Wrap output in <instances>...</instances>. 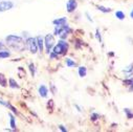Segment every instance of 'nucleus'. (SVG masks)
<instances>
[{"label":"nucleus","mask_w":133,"mask_h":132,"mask_svg":"<svg viewBox=\"0 0 133 132\" xmlns=\"http://www.w3.org/2000/svg\"><path fill=\"white\" fill-rule=\"evenodd\" d=\"M25 44H26L28 50H29L31 54H37V52H38L39 48H38V44H37V40H36V38H32V37L27 38Z\"/></svg>","instance_id":"4"},{"label":"nucleus","mask_w":133,"mask_h":132,"mask_svg":"<svg viewBox=\"0 0 133 132\" xmlns=\"http://www.w3.org/2000/svg\"><path fill=\"white\" fill-rule=\"evenodd\" d=\"M51 90H52V94H56V91H57V89H56L55 85H52V84H51Z\"/></svg>","instance_id":"28"},{"label":"nucleus","mask_w":133,"mask_h":132,"mask_svg":"<svg viewBox=\"0 0 133 132\" xmlns=\"http://www.w3.org/2000/svg\"><path fill=\"white\" fill-rule=\"evenodd\" d=\"M36 40H37V44H38V48H39V51H43V49H44V39H43V37H41V36H38L37 38H36Z\"/></svg>","instance_id":"8"},{"label":"nucleus","mask_w":133,"mask_h":132,"mask_svg":"<svg viewBox=\"0 0 133 132\" xmlns=\"http://www.w3.org/2000/svg\"><path fill=\"white\" fill-rule=\"evenodd\" d=\"M11 56V52L8 50H0V59H6Z\"/></svg>","instance_id":"17"},{"label":"nucleus","mask_w":133,"mask_h":132,"mask_svg":"<svg viewBox=\"0 0 133 132\" xmlns=\"http://www.w3.org/2000/svg\"><path fill=\"white\" fill-rule=\"evenodd\" d=\"M70 28L67 25H56L55 26V30H54V35L59 36L61 39H65L67 37V35L70 32Z\"/></svg>","instance_id":"3"},{"label":"nucleus","mask_w":133,"mask_h":132,"mask_svg":"<svg viewBox=\"0 0 133 132\" xmlns=\"http://www.w3.org/2000/svg\"><path fill=\"white\" fill-rule=\"evenodd\" d=\"M99 118V114L98 113H92L91 114V121L92 122H95V121H97Z\"/></svg>","instance_id":"23"},{"label":"nucleus","mask_w":133,"mask_h":132,"mask_svg":"<svg viewBox=\"0 0 133 132\" xmlns=\"http://www.w3.org/2000/svg\"><path fill=\"white\" fill-rule=\"evenodd\" d=\"M65 63H66V65H67V67H75V66L77 65V63L70 58H66Z\"/></svg>","instance_id":"14"},{"label":"nucleus","mask_w":133,"mask_h":132,"mask_svg":"<svg viewBox=\"0 0 133 132\" xmlns=\"http://www.w3.org/2000/svg\"><path fill=\"white\" fill-rule=\"evenodd\" d=\"M123 72H125L126 74V78H129L130 76H132L133 75V64H130L129 66H127V67L123 70Z\"/></svg>","instance_id":"11"},{"label":"nucleus","mask_w":133,"mask_h":132,"mask_svg":"<svg viewBox=\"0 0 133 132\" xmlns=\"http://www.w3.org/2000/svg\"><path fill=\"white\" fill-rule=\"evenodd\" d=\"M86 16H87V19H88V20H89L90 22H93V20L91 19V17L89 16V14H88V13H86Z\"/></svg>","instance_id":"29"},{"label":"nucleus","mask_w":133,"mask_h":132,"mask_svg":"<svg viewBox=\"0 0 133 132\" xmlns=\"http://www.w3.org/2000/svg\"><path fill=\"white\" fill-rule=\"evenodd\" d=\"M47 108H48V109L50 108V109L52 110V108H54V101H52V100H49V101L47 102Z\"/></svg>","instance_id":"26"},{"label":"nucleus","mask_w":133,"mask_h":132,"mask_svg":"<svg viewBox=\"0 0 133 132\" xmlns=\"http://www.w3.org/2000/svg\"><path fill=\"white\" fill-rule=\"evenodd\" d=\"M115 16H116V18L119 19V20H124V19H125V14H124V12H122V11L115 12Z\"/></svg>","instance_id":"20"},{"label":"nucleus","mask_w":133,"mask_h":132,"mask_svg":"<svg viewBox=\"0 0 133 132\" xmlns=\"http://www.w3.org/2000/svg\"><path fill=\"white\" fill-rule=\"evenodd\" d=\"M125 113H126V115H127V118H132V117H133V112H132L130 109L126 108V109H125Z\"/></svg>","instance_id":"22"},{"label":"nucleus","mask_w":133,"mask_h":132,"mask_svg":"<svg viewBox=\"0 0 133 132\" xmlns=\"http://www.w3.org/2000/svg\"><path fill=\"white\" fill-rule=\"evenodd\" d=\"M96 8H97V10H98V11H101L102 13H105V14H107V13H110V12H111V9L105 8V6H103V5H97Z\"/></svg>","instance_id":"18"},{"label":"nucleus","mask_w":133,"mask_h":132,"mask_svg":"<svg viewBox=\"0 0 133 132\" xmlns=\"http://www.w3.org/2000/svg\"><path fill=\"white\" fill-rule=\"evenodd\" d=\"M28 68H29V71H30L31 76L35 77V75H36V66L32 64V63H30V64L28 65Z\"/></svg>","instance_id":"19"},{"label":"nucleus","mask_w":133,"mask_h":132,"mask_svg":"<svg viewBox=\"0 0 133 132\" xmlns=\"http://www.w3.org/2000/svg\"><path fill=\"white\" fill-rule=\"evenodd\" d=\"M68 43L66 42V41H64L63 39H61L59 42H58V44L56 45V46H54V48H52V51L57 55V56H64L66 52H67V50H68Z\"/></svg>","instance_id":"2"},{"label":"nucleus","mask_w":133,"mask_h":132,"mask_svg":"<svg viewBox=\"0 0 133 132\" xmlns=\"http://www.w3.org/2000/svg\"><path fill=\"white\" fill-rule=\"evenodd\" d=\"M39 93H40V95L42 97H47V95H48V89H47V87L45 85H41L39 87Z\"/></svg>","instance_id":"9"},{"label":"nucleus","mask_w":133,"mask_h":132,"mask_svg":"<svg viewBox=\"0 0 133 132\" xmlns=\"http://www.w3.org/2000/svg\"><path fill=\"white\" fill-rule=\"evenodd\" d=\"M9 85H10V87L11 88H14V89H16V88H19V85H18V83L14 80V79H10L9 80Z\"/></svg>","instance_id":"16"},{"label":"nucleus","mask_w":133,"mask_h":132,"mask_svg":"<svg viewBox=\"0 0 133 132\" xmlns=\"http://www.w3.org/2000/svg\"><path fill=\"white\" fill-rule=\"evenodd\" d=\"M77 8H78V2L76 0H68L67 3H66V10H67L68 13L75 12Z\"/></svg>","instance_id":"7"},{"label":"nucleus","mask_w":133,"mask_h":132,"mask_svg":"<svg viewBox=\"0 0 133 132\" xmlns=\"http://www.w3.org/2000/svg\"><path fill=\"white\" fill-rule=\"evenodd\" d=\"M44 45L46 47V51L50 52V50L55 46V37H54V35L48 34V35L45 36V38H44Z\"/></svg>","instance_id":"5"},{"label":"nucleus","mask_w":133,"mask_h":132,"mask_svg":"<svg viewBox=\"0 0 133 132\" xmlns=\"http://www.w3.org/2000/svg\"><path fill=\"white\" fill-rule=\"evenodd\" d=\"M78 71H79V76H80L81 78H84V77H86V75H87V68L85 67V66H80Z\"/></svg>","instance_id":"12"},{"label":"nucleus","mask_w":133,"mask_h":132,"mask_svg":"<svg viewBox=\"0 0 133 132\" xmlns=\"http://www.w3.org/2000/svg\"><path fill=\"white\" fill-rule=\"evenodd\" d=\"M59 129H60L62 132H67V129H66L63 125H59Z\"/></svg>","instance_id":"27"},{"label":"nucleus","mask_w":133,"mask_h":132,"mask_svg":"<svg viewBox=\"0 0 133 132\" xmlns=\"http://www.w3.org/2000/svg\"><path fill=\"white\" fill-rule=\"evenodd\" d=\"M52 23L55 25H66V24H67V19H66L65 17H62V18H59V19L54 20Z\"/></svg>","instance_id":"10"},{"label":"nucleus","mask_w":133,"mask_h":132,"mask_svg":"<svg viewBox=\"0 0 133 132\" xmlns=\"http://www.w3.org/2000/svg\"><path fill=\"white\" fill-rule=\"evenodd\" d=\"M5 41L8 43V45L16 50H20L22 51L24 49V43H23V39L19 36H15V35H10L5 38Z\"/></svg>","instance_id":"1"},{"label":"nucleus","mask_w":133,"mask_h":132,"mask_svg":"<svg viewBox=\"0 0 133 132\" xmlns=\"http://www.w3.org/2000/svg\"><path fill=\"white\" fill-rule=\"evenodd\" d=\"M14 8V3L12 1H0V12H6Z\"/></svg>","instance_id":"6"},{"label":"nucleus","mask_w":133,"mask_h":132,"mask_svg":"<svg viewBox=\"0 0 133 132\" xmlns=\"http://www.w3.org/2000/svg\"><path fill=\"white\" fill-rule=\"evenodd\" d=\"M75 107L78 109V111H79V112H81V111H82V110H81V108H80V106H78V105H75Z\"/></svg>","instance_id":"30"},{"label":"nucleus","mask_w":133,"mask_h":132,"mask_svg":"<svg viewBox=\"0 0 133 132\" xmlns=\"http://www.w3.org/2000/svg\"><path fill=\"white\" fill-rule=\"evenodd\" d=\"M130 17L133 19V10H132V11H131V13H130Z\"/></svg>","instance_id":"32"},{"label":"nucleus","mask_w":133,"mask_h":132,"mask_svg":"<svg viewBox=\"0 0 133 132\" xmlns=\"http://www.w3.org/2000/svg\"><path fill=\"white\" fill-rule=\"evenodd\" d=\"M9 116H10V125H11L12 129H13V130H16L17 127H16V122H15V116H14L12 113H10Z\"/></svg>","instance_id":"13"},{"label":"nucleus","mask_w":133,"mask_h":132,"mask_svg":"<svg viewBox=\"0 0 133 132\" xmlns=\"http://www.w3.org/2000/svg\"><path fill=\"white\" fill-rule=\"evenodd\" d=\"M18 74H19L20 78H23V77H25V71L23 70V68H22V67H19V68H18Z\"/></svg>","instance_id":"24"},{"label":"nucleus","mask_w":133,"mask_h":132,"mask_svg":"<svg viewBox=\"0 0 133 132\" xmlns=\"http://www.w3.org/2000/svg\"><path fill=\"white\" fill-rule=\"evenodd\" d=\"M129 91H131V92L133 91V84H131V85H130V88H129Z\"/></svg>","instance_id":"31"},{"label":"nucleus","mask_w":133,"mask_h":132,"mask_svg":"<svg viewBox=\"0 0 133 132\" xmlns=\"http://www.w3.org/2000/svg\"><path fill=\"white\" fill-rule=\"evenodd\" d=\"M124 84L126 85V86H130L131 84H133V77H129V78H126V80L124 81Z\"/></svg>","instance_id":"21"},{"label":"nucleus","mask_w":133,"mask_h":132,"mask_svg":"<svg viewBox=\"0 0 133 132\" xmlns=\"http://www.w3.org/2000/svg\"><path fill=\"white\" fill-rule=\"evenodd\" d=\"M0 85H1L2 87H6L8 86V81H6V78L2 75L0 74Z\"/></svg>","instance_id":"15"},{"label":"nucleus","mask_w":133,"mask_h":132,"mask_svg":"<svg viewBox=\"0 0 133 132\" xmlns=\"http://www.w3.org/2000/svg\"><path fill=\"white\" fill-rule=\"evenodd\" d=\"M95 37H96V39L99 42H102V36H101V34H99V30L98 29H96V31H95Z\"/></svg>","instance_id":"25"}]
</instances>
